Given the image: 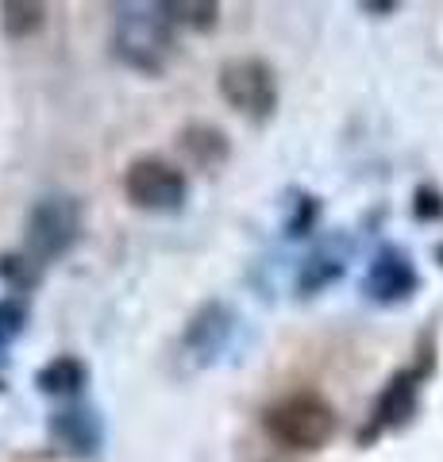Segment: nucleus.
Here are the masks:
<instances>
[{
    "label": "nucleus",
    "instance_id": "f257e3e1",
    "mask_svg": "<svg viewBox=\"0 0 443 462\" xmlns=\"http://www.w3.org/2000/svg\"><path fill=\"white\" fill-rule=\"evenodd\" d=\"M178 20L170 5H116L112 8V54L139 74H162L174 54Z\"/></svg>",
    "mask_w": 443,
    "mask_h": 462
},
{
    "label": "nucleus",
    "instance_id": "f03ea898",
    "mask_svg": "<svg viewBox=\"0 0 443 462\" xmlns=\"http://www.w3.org/2000/svg\"><path fill=\"white\" fill-rule=\"evenodd\" d=\"M78 236H81V200L74 193H47L27 212L23 247L35 266L62 258L78 243Z\"/></svg>",
    "mask_w": 443,
    "mask_h": 462
},
{
    "label": "nucleus",
    "instance_id": "7ed1b4c3",
    "mask_svg": "<svg viewBox=\"0 0 443 462\" xmlns=\"http://www.w3.org/2000/svg\"><path fill=\"white\" fill-rule=\"evenodd\" d=\"M266 431L293 451H312V447H324L336 436V412L320 397L293 393L266 412Z\"/></svg>",
    "mask_w": 443,
    "mask_h": 462
},
{
    "label": "nucleus",
    "instance_id": "20e7f679",
    "mask_svg": "<svg viewBox=\"0 0 443 462\" xmlns=\"http://www.w3.org/2000/svg\"><path fill=\"white\" fill-rule=\"evenodd\" d=\"M124 193L135 208L178 212L185 205V193H189V181H185V173L174 162H166V158H135L124 173Z\"/></svg>",
    "mask_w": 443,
    "mask_h": 462
},
{
    "label": "nucleus",
    "instance_id": "39448f33",
    "mask_svg": "<svg viewBox=\"0 0 443 462\" xmlns=\"http://www.w3.org/2000/svg\"><path fill=\"white\" fill-rule=\"evenodd\" d=\"M220 93L235 112L251 116V120H266L274 112V69L259 58H232L220 69Z\"/></svg>",
    "mask_w": 443,
    "mask_h": 462
},
{
    "label": "nucleus",
    "instance_id": "423d86ee",
    "mask_svg": "<svg viewBox=\"0 0 443 462\" xmlns=\"http://www.w3.org/2000/svg\"><path fill=\"white\" fill-rule=\"evenodd\" d=\"M363 289L370 300H382V305H393V300H405L412 289H417V270H412L409 254L397 247H385L374 263H370Z\"/></svg>",
    "mask_w": 443,
    "mask_h": 462
},
{
    "label": "nucleus",
    "instance_id": "0eeeda50",
    "mask_svg": "<svg viewBox=\"0 0 443 462\" xmlns=\"http://www.w3.org/2000/svg\"><path fill=\"white\" fill-rule=\"evenodd\" d=\"M51 436L59 439L66 451H74V455H93L97 447H101L105 439V428L101 420H97V412L89 409H62V412H54L51 416Z\"/></svg>",
    "mask_w": 443,
    "mask_h": 462
},
{
    "label": "nucleus",
    "instance_id": "6e6552de",
    "mask_svg": "<svg viewBox=\"0 0 443 462\" xmlns=\"http://www.w3.org/2000/svg\"><path fill=\"white\" fill-rule=\"evenodd\" d=\"M232 312H227L224 305H208L197 320L189 324V336H185V343L193 346L201 358H212L224 346V339H227V331H232Z\"/></svg>",
    "mask_w": 443,
    "mask_h": 462
},
{
    "label": "nucleus",
    "instance_id": "1a4fd4ad",
    "mask_svg": "<svg viewBox=\"0 0 443 462\" xmlns=\"http://www.w3.org/2000/svg\"><path fill=\"white\" fill-rule=\"evenodd\" d=\"M412 409H417V374H397L378 401V424L382 428L401 424L412 416Z\"/></svg>",
    "mask_w": 443,
    "mask_h": 462
},
{
    "label": "nucleus",
    "instance_id": "9d476101",
    "mask_svg": "<svg viewBox=\"0 0 443 462\" xmlns=\"http://www.w3.org/2000/svg\"><path fill=\"white\" fill-rule=\"evenodd\" d=\"M85 378H89V370H85V363H78V358H54L51 366H42L35 374V385L42 389V393H54V397H69L78 393V389L85 385Z\"/></svg>",
    "mask_w": 443,
    "mask_h": 462
},
{
    "label": "nucleus",
    "instance_id": "9b49d317",
    "mask_svg": "<svg viewBox=\"0 0 443 462\" xmlns=\"http://www.w3.org/2000/svg\"><path fill=\"white\" fill-rule=\"evenodd\" d=\"M181 147L201 166H220L227 158V139H224V132H217V127H189V132L181 135Z\"/></svg>",
    "mask_w": 443,
    "mask_h": 462
},
{
    "label": "nucleus",
    "instance_id": "f8f14e48",
    "mask_svg": "<svg viewBox=\"0 0 443 462\" xmlns=\"http://www.w3.org/2000/svg\"><path fill=\"white\" fill-rule=\"evenodd\" d=\"M42 5H0V23H5L8 39H23L42 27Z\"/></svg>",
    "mask_w": 443,
    "mask_h": 462
},
{
    "label": "nucleus",
    "instance_id": "ddd939ff",
    "mask_svg": "<svg viewBox=\"0 0 443 462\" xmlns=\"http://www.w3.org/2000/svg\"><path fill=\"white\" fill-rule=\"evenodd\" d=\"M174 12L178 27H197V32H205V27L217 23V5H170Z\"/></svg>",
    "mask_w": 443,
    "mask_h": 462
},
{
    "label": "nucleus",
    "instance_id": "4468645a",
    "mask_svg": "<svg viewBox=\"0 0 443 462\" xmlns=\"http://www.w3.org/2000/svg\"><path fill=\"white\" fill-rule=\"evenodd\" d=\"M23 320H27V312L16 305V300H0V346H8L20 336Z\"/></svg>",
    "mask_w": 443,
    "mask_h": 462
}]
</instances>
